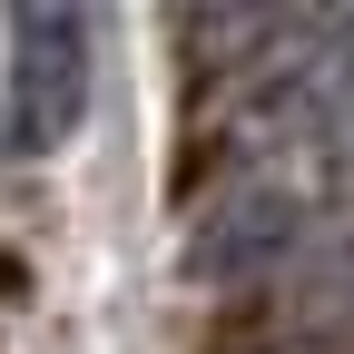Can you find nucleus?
Returning <instances> with one entry per match:
<instances>
[{"mask_svg": "<svg viewBox=\"0 0 354 354\" xmlns=\"http://www.w3.org/2000/svg\"><path fill=\"white\" fill-rule=\"evenodd\" d=\"M0 50H10V79H0L10 148H30V158L69 148L88 118V20L79 10H10Z\"/></svg>", "mask_w": 354, "mask_h": 354, "instance_id": "1", "label": "nucleus"}]
</instances>
